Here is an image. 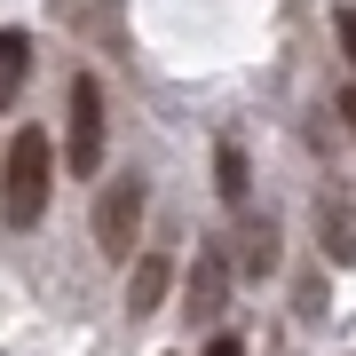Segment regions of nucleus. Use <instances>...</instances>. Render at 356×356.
<instances>
[{
  "mask_svg": "<svg viewBox=\"0 0 356 356\" xmlns=\"http://www.w3.org/2000/svg\"><path fill=\"white\" fill-rule=\"evenodd\" d=\"M159 301H166V254H143V261L127 269V309H135V317H151Z\"/></svg>",
  "mask_w": 356,
  "mask_h": 356,
  "instance_id": "obj_5",
  "label": "nucleus"
},
{
  "mask_svg": "<svg viewBox=\"0 0 356 356\" xmlns=\"http://www.w3.org/2000/svg\"><path fill=\"white\" fill-rule=\"evenodd\" d=\"M206 356H238V341H214V348H206Z\"/></svg>",
  "mask_w": 356,
  "mask_h": 356,
  "instance_id": "obj_12",
  "label": "nucleus"
},
{
  "mask_svg": "<svg viewBox=\"0 0 356 356\" xmlns=\"http://www.w3.org/2000/svg\"><path fill=\"white\" fill-rule=\"evenodd\" d=\"M341 48H348V64H356V8H341Z\"/></svg>",
  "mask_w": 356,
  "mask_h": 356,
  "instance_id": "obj_10",
  "label": "nucleus"
},
{
  "mask_svg": "<svg viewBox=\"0 0 356 356\" xmlns=\"http://www.w3.org/2000/svg\"><path fill=\"white\" fill-rule=\"evenodd\" d=\"M317 238L332 245V261H356V214L341 198H317Z\"/></svg>",
  "mask_w": 356,
  "mask_h": 356,
  "instance_id": "obj_7",
  "label": "nucleus"
},
{
  "mask_svg": "<svg viewBox=\"0 0 356 356\" xmlns=\"http://www.w3.org/2000/svg\"><path fill=\"white\" fill-rule=\"evenodd\" d=\"M238 269L245 277H269V269H277V222H245V238H238Z\"/></svg>",
  "mask_w": 356,
  "mask_h": 356,
  "instance_id": "obj_6",
  "label": "nucleus"
},
{
  "mask_svg": "<svg viewBox=\"0 0 356 356\" xmlns=\"http://www.w3.org/2000/svg\"><path fill=\"white\" fill-rule=\"evenodd\" d=\"M48 191H56V143L40 127H16L8 135V159H0V222L32 229L40 214H48Z\"/></svg>",
  "mask_w": 356,
  "mask_h": 356,
  "instance_id": "obj_1",
  "label": "nucleus"
},
{
  "mask_svg": "<svg viewBox=\"0 0 356 356\" xmlns=\"http://www.w3.org/2000/svg\"><path fill=\"white\" fill-rule=\"evenodd\" d=\"M222 293H229V254H222V245H198L191 277H182V309H191V317H214Z\"/></svg>",
  "mask_w": 356,
  "mask_h": 356,
  "instance_id": "obj_4",
  "label": "nucleus"
},
{
  "mask_svg": "<svg viewBox=\"0 0 356 356\" xmlns=\"http://www.w3.org/2000/svg\"><path fill=\"white\" fill-rule=\"evenodd\" d=\"M143 214H151V191H143V175L103 182V198H95V245H103L111 261H127V254H135V238H143Z\"/></svg>",
  "mask_w": 356,
  "mask_h": 356,
  "instance_id": "obj_2",
  "label": "nucleus"
},
{
  "mask_svg": "<svg viewBox=\"0 0 356 356\" xmlns=\"http://www.w3.org/2000/svg\"><path fill=\"white\" fill-rule=\"evenodd\" d=\"M341 119H348V143H356V88L341 95Z\"/></svg>",
  "mask_w": 356,
  "mask_h": 356,
  "instance_id": "obj_11",
  "label": "nucleus"
},
{
  "mask_svg": "<svg viewBox=\"0 0 356 356\" xmlns=\"http://www.w3.org/2000/svg\"><path fill=\"white\" fill-rule=\"evenodd\" d=\"M214 175H222V198L245 206V191H254V182H245V151H238V143H222V151H214Z\"/></svg>",
  "mask_w": 356,
  "mask_h": 356,
  "instance_id": "obj_9",
  "label": "nucleus"
},
{
  "mask_svg": "<svg viewBox=\"0 0 356 356\" xmlns=\"http://www.w3.org/2000/svg\"><path fill=\"white\" fill-rule=\"evenodd\" d=\"M64 119H72V127H64L72 175H95V166H103V88H95L88 72L72 79V95H64Z\"/></svg>",
  "mask_w": 356,
  "mask_h": 356,
  "instance_id": "obj_3",
  "label": "nucleus"
},
{
  "mask_svg": "<svg viewBox=\"0 0 356 356\" xmlns=\"http://www.w3.org/2000/svg\"><path fill=\"white\" fill-rule=\"evenodd\" d=\"M24 72H32V40L24 32H0V103L24 88Z\"/></svg>",
  "mask_w": 356,
  "mask_h": 356,
  "instance_id": "obj_8",
  "label": "nucleus"
}]
</instances>
